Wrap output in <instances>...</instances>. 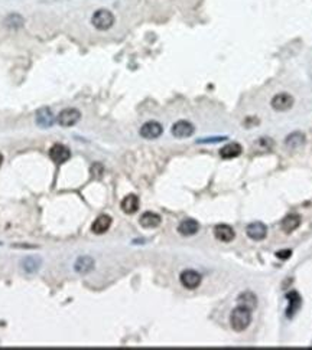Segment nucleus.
<instances>
[{"label":"nucleus","mask_w":312,"mask_h":350,"mask_svg":"<svg viewBox=\"0 0 312 350\" xmlns=\"http://www.w3.org/2000/svg\"><path fill=\"white\" fill-rule=\"evenodd\" d=\"M252 323V310L243 306H237L231 311L230 326L234 332H245L246 329Z\"/></svg>","instance_id":"nucleus-1"},{"label":"nucleus","mask_w":312,"mask_h":350,"mask_svg":"<svg viewBox=\"0 0 312 350\" xmlns=\"http://www.w3.org/2000/svg\"><path fill=\"white\" fill-rule=\"evenodd\" d=\"M91 23L98 30H107L114 23V14L111 13L110 10H107V9H100V10H97L93 14Z\"/></svg>","instance_id":"nucleus-2"},{"label":"nucleus","mask_w":312,"mask_h":350,"mask_svg":"<svg viewBox=\"0 0 312 350\" xmlns=\"http://www.w3.org/2000/svg\"><path fill=\"white\" fill-rule=\"evenodd\" d=\"M80 118H81V114H80L78 110H75V108H65V110H62L58 114L56 122L61 127H72V125H75L77 122L80 121Z\"/></svg>","instance_id":"nucleus-3"},{"label":"nucleus","mask_w":312,"mask_h":350,"mask_svg":"<svg viewBox=\"0 0 312 350\" xmlns=\"http://www.w3.org/2000/svg\"><path fill=\"white\" fill-rule=\"evenodd\" d=\"M201 280H203L201 274L194 269H187L181 274V284L188 290L198 288V285L201 284Z\"/></svg>","instance_id":"nucleus-4"},{"label":"nucleus","mask_w":312,"mask_h":350,"mask_svg":"<svg viewBox=\"0 0 312 350\" xmlns=\"http://www.w3.org/2000/svg\"><path fill=\"white\" fill-rule=\"evenodd\" d=\"M246 233L253 241H262L268 235V227L263 222H252V224L247 225Z\"/></svg>","instance_id":"nucleus-5"},{"label":"nucleus","mask_w":312,"mask_h":350,"mask_svg":"<svg viewBox=\"0 0 312 350\" xmlns=\"http://www.w3.org/2000/svg\"><path fill=\"white\" fill-rule=\"evenodd\" d=\"M271 104L276 111H288L294 106V97L291 94H286V93H281L272 98Z\"/></svg>","instance_id":"nucleus-6"},{"label":"nucleus","mask_w":312,"mask_h":350,"mask_svg":"<svg viewBox=\"0 0 312 350\" xmlns=\"http://www.w3.org/2000/svg\"><path fill=\"white\" fill-rule=\"evenodd\" d=\"M163 133L162 124H159L158 121H148L145 122L140 128V135L143 138H148V140H153V138H158L159 135Z\"/></svg>","instance_id":"nucleus-7"},{"label":"nucleus","mask_w":312,"mask_h":350,"mask_svg":"<svg viewBox=\"0 0 312 350\" xmlns=\"http://www.w3.org/2000/svg\"><path fill=\"white\" fill-rule=\"evenodd\" d=\"M69 156H71V153H69V148L65 147L64 144H54L52 147H51V150H49V157H51V160L54 163H56V164H62V163H65L69 159Z\"/></svg>","instance_id":"nucleus-8"},{"label":"nucleus","mask_w":312,"mask_h":350,"mask_svg":"<svg viewBox=\"0 0 312 350\" xmlns=\"http://www.w3.org/2000/svg\"><path fill=\"white\" fill-rule=\"evenodd\" d=\"M194 125L187 120H179L172 125V134L177 138H187L194 134Z\"/></svg>","instance_id":"nucleus-9"},{"label":"nucleus","mask_w":312,"mask_h":350,"mask_svg":"<svg viewBox=\"0 0 312 350\" xmlns=\"http://www.w3.org/2000/svg\"><path fill=\"white\" fill-rule=\"evenodd\" d=\"M214 236L221 242H231L234 239L236 233H234V229L231 228L230 225L221 224V225H217L214 228Z\"/></svg>","instance_id":"nucleus-10"},{"label":"nucleus","mask_w":312,"mask_h":350,"mask_svg":"<svg viewBox=\"0 0 312 350\" xmlns=\"http://www.w3.org/2000/svg\"><path fill=\"white\" fill-rule=\"evenodd\" d=\"M198 231H200V224L195 219H184L178 227V232L184 236L195 235Z\"/></svg>","instance_id":"nucleus-11"},{"label":"nucleus","mask_w":312,"mask_h":350,"mask_svg":"<svg viewBox=\"0 0 312 350\" xmlns=\"http://www.w3.org/2000/svg\"><path fill=\"white\" fill-rule=\"evenodd\" d=\"M120 208H122V211L124 214L133 215L139 209V198L136 195H127L122 201V203H120Z\"/></svg>","instance_id":"nucleus-12"},{"label":"nucleus","mask_w":312,"mask_h":350,"mask_svg":"<svg viewBox=\"0 0 312 350\" xmlns=\"http://www.w3.org/2000/svg\"><path fill=\"white\" fill-rule=\"evenodd\" d=\"M111 227V218L109 215H100L91 225V231L100 235V233H104L107 232L109 228Z\"/></svg>","instance_id":"nucleus-13"},{"label":"nucleus","mask_w":312,"mask_h":350,"mask_svg":"<svg viewBox=\"0 0 312 350\" xmlns=\"http://www.w3.org/2000/svg\"><path fill=\"white\" fill-rule=\"evenodd\" d=\"M139 224L146 229L156 228V227L161 225V216L155 214V212H145L143 215L140 216Z\"/></svg>","instance_id":"nucleus-14"},{"label":"nucleus","mask_w":312,"mask_h":350,"mask_svg":"<svg viewBox=\"0 0 312 350\" xmlns=\"http://www.w3.org/2000/svg\"><path fill=\"white\" fill-rule=\"evenodd\" d=\"M299 225H301V216L297 215V214H291V215L285 216L281 222V227L286 233L294 232L295 229L299 228Z\"/></svg>","instance_id":"nucleus-15"},{"label":"nucleus","mask_w":312,"mask_h":350,"mask_svg":"<svg viewBox=\"0 0 312 350\" xmlns=\"http://www.w3.org/2000/svg\"><path fill=\"white\" fill-rule=\"evenodd\" d=\"M242 154V146L239 143H230L220 150V156L223 159H236Z\"/></svg>","instance_id":"nucleus-16"},{"label":"nucleus","mask_w":312,"mask_h":350,"mask_svg":"<svg viewBox=\"0 0 312 350\" xmlns=\"http://www.w3.org/2000/svg\"><path fill=\"white\" fill-rule=\"evenodd\" d=\"M237 301H239V306L247 307V309L252 310V311L256 309V306H258V298H256V296H255L253 293H250V291L242 293V294L239 296V298H237Z\"/></svg>","instance_id":"nucleus-17"},{"label":"nucleus","mask_w":312,"mask_h":350,"mask_svg":"<svg viewBox=\"0 0 312 350\" xmlns=\"http://www.w3.org/2000/svg\"><path fill=\"white\" fill-rule=\"evenodd\" d=\"M36 121L41 127H51L52 122H54V116L51 113L49 108H41L38 113H36Z\"/></svg>","instance_id":"nucleus-18"},{"label":"nucleus","mask_w":312,"mask_h":350,"mask_svg":"<svg viewBox=\"0 0 312 350\" xmlns=\"http://www.w3.org/2000/svg\"><path fill=\"white\" fill-rule=\"evenodd\" d=\"M286 146L292 150H297V148L302 147L305 144V135L302 133H292L291 135L286 137Z\"/></svg>","instance_id":"nucleus-19"},{"label":"nucleus","mask_w":312,"mask_h":350,"mask_svg":"<svg viewBox=\"0 0 312 350\" xmlns=\"http://www.w3.org/2000/svg\"><path fill=\"white\" fill-rule=\"evenodd\" d=\"M93 267H94V261L90 256H81L75 262V271H78L81 274H87L88 271L93 269Z\"/></svg>","instance_id":"nucleus-20"},{"label":"nucleus","mask_w":312,"mask_h":350,"mask_svg":"<svg viewBox=\"0 0 312 350\" xmlns=\"http://www.w3.org/2000/svg\"><path fill=\"white\" fill-rule=\"evenodd\" d=\"M288 298H289V309H288V317H292L295 313H297V310L299 309V306H301V297H299L298 293H295V291H292V293H289L288 294Z\"/></svg>","instance_id":"nucleus-21"},{"label":"nucleus","mask_w":312,"mask_h":350,"mask_svg":"<svg viewBox=\"0 0 312 350\" xmlns=\"http://www.w3.org/2000/svg\"><path fill=\"white\" fill-rule=\"evenodd\" d=\"M291 255H292L291 249H284V251H278L276 252V256L281 258V259H288V258H291Z\"/></svg>","instance_id":"nucleus-22"},{"label":"nucleus","mask_w":312,"mask_h":350,"mask_svg":"<svg viewBox=\"0 0 312 350\" xmlns=\"http://www.w3.org/2000/svg\"><path fill=\"white\" fill-rule=\"evenodd\" d=\"M1 163H3V156L0 154V166H1Z\"/></svg>","instance_id":"nucleus-23"}]
</instances>
